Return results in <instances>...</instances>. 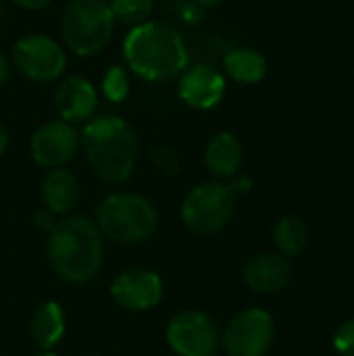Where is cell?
Segmentation results:
<instances>
[{
  "label": "cell",
  "mask_w": 354,
  "mask_h": 356,
  "mask_svg": "<svg viewBox=\"0 0 354 356\" xmlns=\"http://www.w3.org/2000/svg\"><path fill=\"white\" fill-rule=\"evenodd\" d=\"M242 156H244L242 144L230 131L217 134L204 150V163H207L209 171L217 177L236 175V171L242 165Z\"/></svg>",
  "instance_id": "15"
},
{
  "label": "cell",
  "mask_w": 354,
  "mask_h": 356,
  "mask_svg": "<svg viewBox=\"0 0 354 356\" xmlns=\"http://www.w3.org/2000/svg\"><path fill=\"white\" fill-rule=\"evenodd\" d=\"M223 67L238 83H259L267 75V58L252 48H234L225 54Z\"/></svg>",
  "instance_id": "17"
},
{
  "label": "cell",
  "mask_w": 354,
  "mask_h": 356,
  "mask_svg": "<svg viewBox=\"0 0 354 356\" xmlns=\"http://www.w3.org/2000/svg\"><path fill=\"white\" fill-rule=\"evenodd\" d=\"M115 29V17L106 0H73L61 19L65 46L77 56L100 52Z\"/></svg>",
  "instance_id": "4"
},
{
  "label": "cell",
  "mask_w": 354,
  "mask_h": 356,
  "mask_svg": "<svg viewBox=\"0 0 354 356\" xmlns=\"http://www.w3.org/2000/svg\"><path fill=\"white\" fill-rule=\"evenodd\" d=\"M156 227L154 207L136 194H113L98 209V229L111 240L131 244L146 240Z\"/></svg>",
  "instance_id": "5"
},
{
  "label": "cell",
  "mask_w": 354,
  "mask_h": 356,
  "mask_svg": "<svg viewBox=\"0 0 354 356\" xmlns=\"http://www.w3.org/2000/svg\"><path fill=\"white\" fill-rule=\"evenodd\" d=\"M98 104V94L96 88L79 75H69L65 77L54 92V106L63 121H83L88 119Z\"/></svg>",
  "instance_id": "13"
},
{
  "label": "cell",
  "mask_w": 354,
  "mask_h": 356,
  "mask_svg": "<svg viewBox=\"0 0 354 356\" xmlns=\"http://www.w3.org/2000/svg\"><path fill=\"white\" fill-rule=\"evenodd\" d=\"M111 294L127 311H148L159 305L163 296V284L152 271L129 269L113 282Z\"/></svg>",
  "instance_id": "11"
},
{
  "label": "cell",
  "mask_w": 354,
  "mask_h": 356,
  "mask_svg": "<svg viewBox=\"0 0 354 356\" xmlns=\"http://www.w3.org/2000/svg\"><path fill=\"white\" fill-rule=\"evenodd\" d=\"M17 6L25 8V10H42L46 8L52 0H13Z\"/></svg>",
  "instance_id": "25"
},
{
  "label": "cell",
  "mask_w": 354,
  "mask_h": 356,
  "mask_svg": "<svg viewBox=\"0 0 354 356\" xmlns=\"http://www.w3.org/2000/svg\"><path fill=\"white\" fill-rule=\"evenodd\" d=\"M167 342L179 356H213L219 346V330L207 313L186 311L171 319Z\"/></svg>",
  "instance_id": "9"
},
{
  "label": "cell",
  "mask_w": 354,
  "mask_h": 356,
  "mask_svg": "<svg viewBox=\"0 0 354 356\" xmlns=\"http://www.w3.org/2000/svg\"><path fill=\"white\" fill-rule=\"evenodd\" d=\"M17 69L35 83H50L65 71V50L48 35H25L13 48Z\"/></svg>",
  "instance_id": "7"
},
{
  "label": "cell",
  "mask_w": 354,
  "mask_h": 356,
  "mask_svg": "<svg viewBox=\"0 0 354 356\" xmlns=\"http://www.w3.org/2000/svg\"><path fill=\"white\" fill-rule=\"evenodd\" d=\"M307 238H309L307 227L298 217H286L273 229V242L280 248V252L286 257L300 254L303 248L307 246Z\"/></svg>",
  "instance_id": "19"
},
{
  "label": "cell",
  "mask_w": 354,
  "mask_h": 356,
  "mask_svg": "<svg viewBox=\"0 0 354 356\" xmlns=\"http://www.w3.org/2000/svg\"><path fill=\"white\" fill-rule=\"evenodd\" d=\"M42 196L46 209L56 213H67L75 207L79 198V181L67 169H52L42 186Z\"/></svg>",
  "instance_id": "16"
},
{
  "label": "cell",
  "mask_w": 354,
  "mask_h": 356,
  "mask_svg": "<svg viewBox=\"0 0 354 356\" xmlns=\"http://www.w3.org/2000/svg\"><path fill=\"white\" fill-rule=\"evenodd\" d=\"M79 144L94 171L108 184L125 181L138 159V138L131 125L119 117H98L90 121Z\"/></svg>",
  "instance_id": "3"
},
{
  "label": "cell",
  "mask_w": 354,
  "mask_h": 356,
  "mask_svg": "<svg viewBox=\"0 0 354 356\" xmlns=\"http://www.w3.org/2000/svg\"><path fill=\"white\" fill-rule=\"evenodd\" d=\"M2 13H4V10H2V4H0V21H2Z\"/></svg>",
  "instance_id": "30"
},
{
  "label": "cell",
  "mask_w": 354,
  "mask_h": 356,
  "mask_svg": "<svg viewBox=\"0 0 354 356\" xmlns=\"http://www.w3.org/2000/svg\"><path fill=\"white\" fill-rule=\"evenodd\" d=\"M246 284L261 294H273L284 290L292 280V267L284 257L261 254L255 257L244 269Z\"/></svg>",
  "instance_id": "14"
},
{
  "label": "cell",
  "mask_w": 354,
  "mask_h": 356,
  "mask_svg": "<svg viewBox=\"0 0 354 356\" xmlns=\"http://www.w3.org/2000/svg\"><path fill=\"white\" fill-rule=\"evenodd\" d=\"M65 332V315L63 309L56 302H46L42 305L35 315H33V323H31V334L35 344L42 350L52 348Z\"/></svg>",
  "instance_id": "18"
},
{
  "label": "cell",
  "mask_w": 354,
  "mask_h": 356,
  "mask_svg": "<svg viewBox=\"0 0 354 356\" xmlns=\"http://www.w3.org/2000/svg\"><path fill=\"white\" fill-rule=\"evenodd\" d=\"M102 94L111 102H123L129 94V77L123 67L115 65L104 73L102 79Z\"/></svg>",
  "instance_id": "21"
},
{
  "label": "cell",
  "mask_w": 354,
  "mask_h": 356,
  "mask_svg": "<svg viewBox=\"0 0 354 356\" xmlns=\"http://www.w3.org/2000/svg\"><path fill=\"white\" fill-rule=\"evenodd\" d=\"M273 319L261 309L238 313L225 327L223 344L230 356H265L273 342Z\"/></svg>",
  "instance_id": "8"
},
{
  "label": "cell",
  "mask_w": 354,
  "mask_h": 356,
  "mask_svg": "<svg viewBox=\"0 0 354 356\" xmlns=\"http://www.w3.org/2000/svg\"><path fill=\"white\" fill-rule=\"evenodd\" d=\"M177 92H179V98L192 108L207 111L221 102L225 94V79L215 67H209V65L186 67L179 73Z\"/></svg>",
  "instance_id": "12"
},
{
  "label": "cell",
  "mask_w": 354,
  "mask_h": 356,
  "mask_svg": "<svg viewBox=\"0 0 354 356\" xmlns=\"http://www.w3.org/2000/svg\"><path fill=\"white\" fill-rule=\"evenodd\" d=\"M248 188H250V179H248V177H238V179H234V181L230 184V190H232L236 196L248 192Z\"/></svg>",
  "instance_id": "26"
},
{
  "label": "cell",
  "mask_w": 354,
  "mask_h": 356,
  "mask_svg": "<svg viewBox=\"0 0 354 356\" xmlns=\"http://www.w3.org/2000/svg\"><path fill=\"white\" fill-rule=\"evenodd\" d=\"M40 356H54V355H50V353H44V355H40Z\"/></svg>",
  "instance_id": "31"
},
{
  "label": "cell",
  "mask_w": 354,
  "mask_h": 356,
  "mask_svg": "<svg viewBox=\"0 0 354 356\" xmlns=\"http://www.w3.org/2000/svg\"><path fill=\"white\" fill-rule=\"evenodd\" d=\"M236 211V194L221 181L196 186L182 204L184 223L198 234H215L230 223Z\"/></svg>",
  "instance_id": "6"
},
{
  "label": "cell",
  "mask_w": 354,
  "mask_h": 356,
  "mask_svg": "<svg viewBox=\"0 0 354 356\" xmlns=\"http://www.w3.org/2000/svg\"><path fill=\"white\" fill-rule=\"evenodd\" d=\"M79 148V136L67 121H50L44 123L29 142L31 159L50 169H58L69 163Z\"/></svg>",
  "instance_id": "10"
},
{
  "label": "cell",
  "mask_w": 354,
  "mask_h": 356,
  "mask_svg": "<svg viewBox=\"0 0 354 356\" xmlns=\"http://www.w3.org/2000/svg\"><path fill=\"white\" fill-rule=\"evenodd\" d=\"M48 257L54 271L71 284L90 282L102 263V236L86 217L56 221L50 229Z\"/></svg>",
  "instance_id": "2"
},
{
  "label": "cell",
  "mask_w": 354,
  "mask_h": 356,
  "mask_svg": "<svg viewBox=\"0 0 354 356\" xmlns=\"http://www.w3.org/2000/svg\"><path fill=\"white\" fill-rule=\"evenodd\" d=\"M123 56L129 69L146 81L177 77L190 58L182 33L163 21L134 27L123 40Z\"/></svg>",
  "instance_id": "1"
},
{
  "label": "cell",
  "mask_w": 354,
  "mask_h": 356,
  "mask_svg": "<svg viewBox=\"0 0 354 356\" xmlns=\"http://www.w3.org/2000/svg\"><path fill=\"white\" fill-rule=\"evenodd\" d=\"M334 344H336V348L344 356H354V319L342 323L338 327L336 338H334Z\"/></svg>",
  "instance_id": "23"
},
{
  "label": "cell",
  "mask_w": 354,
  "mask_h": 356,
  "mask_svg": "<svg viewBox=\"0 0 354 356\" xmlns=\"http://www.w3.org/2000/svg\"><path fill=\"white\" fill-rule=\"evenodd\" d=\"M150 161H152V165H154L161 173H165V175H175V173L179 171V159H177V154H175L171 148H167V146H154V148L150 150Z\"/></svg>",
  "instance_id": "22"
},
{
  "label": "cell",
  "mask_w": 354,
  "mask_h": 356,
  "mask_svg": "<svg viewBox=\"0 0 354 356\" xmlns=\"http://www.w3.org/2000/svg\"><path fill=\"white\" fill-rule=\"evenodd\" d=\"M35 223L40 225V227H44V229H52L54 225H56V221H54V213L52 211H40V213H35Z\"/></svg>",
  "instance_id": "24"
},
{
  "label": "cell",
  "mask_w": 354,
  "mask_h": 356,
  "mask_svg": "<svg viewBox=\"0 0 354 356\" xmlns=\"http://www.w3.org/2000/svg\"><path fill=\"white\" fill-rule=\"evenodd\" d=\"M115 21L125 25L138 27L150 21L152 15V0H111L108 2Z\"/></svg>",
  "instance_id": "20"
},
{
  "label": "cell",
  "mask_w": 354,
  "mask_h": 356,
  "mask_svg": "<svg viewBox=\"0 0 354 356\" xmlns=\"http://www.w3.org/2000/svg\"><path fill=\"white\" fill-rule=\"evenodd\" d=\"M6 77H8V60H6V56L0 52V88L4 86Z\"/></svg>",
  "instance_id": "27"
},
{
  "label": "cell",
  "mask_w": 354,
  "mask_h": 356,
  "mask_svg": "<svg viewBox=\"0 0 354 356\" xmlns=\"http://www.w3.org/2000/svg\"><path fill=\"white\" fill-rule=\"evenodd\" d=\"M194 4H198V6H217L221 0H192Z\"/></svg>",
  "instance_id": "29"
},
{
  "label": "cell",
  "mask_w": 354,
  "mask_h": 356,
  "mask_svg": "<svg viewBox=\"0 0 354 356\" xmlns=\"http://www.w3.org/2000/svg\"><path fill=\"white\" fill-rule=\"evenodd\" d=\"M6 146H8V131H6V127L0 123V154L6 150Z\"/></svg>",
  "instance_id": "28"
}]
</instances>
